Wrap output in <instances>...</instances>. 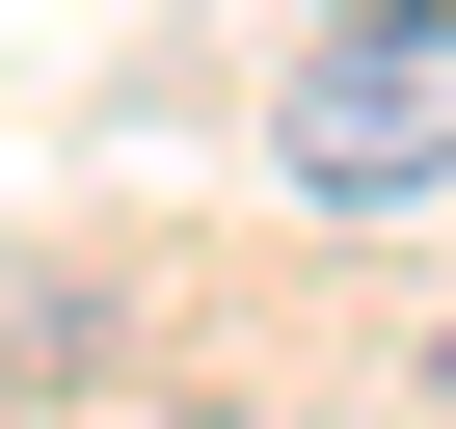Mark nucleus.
<instances>
[{
  "instance_id": "nucleus-1",
  "label": "nucleus",
  "mask_w": 456,
  "mask_h": 429,
  "mask_svg": "<svg viewBox=\"0 0 456 429\" xmlns=\"http://www.w3.org/2000/svg\"><path fill=\"white\" fill-rule=\"evenodd\" d=\"M269 161H296V214H429L456 188V28H296Z\"/></svg>"
},
{
  "instance_id": "nucleus-2",
  "label": "nucleus",
  "mask_w": 456,
  "mask_h": 429,
  "mask_svg": "<svg viewBox=\"0 0 456 429\" xmlns=\"http://www.w3.org/2000/svg\"><path fill=\"white\" fill-rule=\"evenodd\" d=\"M322 28H456V0H322Z\"/></svg>"
},
{
  "instance_id": "nucleus-3",
  "label": "nucleus",
  "mask_w": 456,
  "mask_h": 429,
  "mask_svg": "<svg viewBox=\"0 0 456 429\" xmlns=\"http://www.w3.org/2000/svg\"><path fill=\"white\" fill-rule=\"evenodd\" d=\"M429 429H456V322H429Z\"/></svg>"
}]
</instances>
